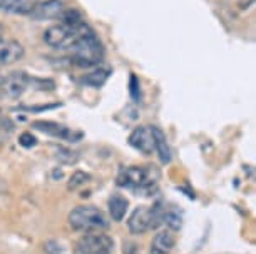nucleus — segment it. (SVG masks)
<instances>
[{
	"label": "nucleus",
	"mask_w": 256,
	"mask_h": 254,
	"mask_svg": "<svg viewBox=\"0 0 256 254\" xmlns=\"http://www.w3.org/2000/svg\"><path fill=\"white\" fill-rule=\"evenodd\" d=\"M72 52V62L82 69H89V67H98L102 62L104 57V47L100 44L99 37L96 35L94 30L88 23H84L79 28L74 44L70 47Z\"/></svg>",
	"instance_id": "1"
},
{
	"label": "nucleus",
	"mask_w": 256,
	"mask_h": 254,
	"mask_svg": "<svg viewBox=\"0 0 256 254\" xmlns=\"http://www.w3.org/2000/svg\"><path fill=\"white\" fill-rule=\"evenodd\" d=\"M69 224L80 233H99L109 226L106 214L94 206H77L69 213Z\"/></svg>",
	"instance_id": "2"
},
{
	"label": "nucleus",
	"mask_w": 256,
	"mask_h": 254,
	"mask_svg": "<svg viewBox=\"0 0 256 254\" xmlns=\"http://www.w3.org/2000/svg\"><path fill=\"white\" fill-rule=\"evenodd\" d=\"M118 186L128 188L134 193H141L142 196H149L156 189V179H152V172L148 167L131 166L119 172Z\"/></svg>",
	"instance_id": "3"
},
{
	"label": "nucleus",
	"mask_w": 256,
	"mask_h": 254,
	"mask_svg": "<svg viewBox=\"0 0 256 254\" xmlns=\"http://www.w3.org/2000/svg\"><path fill=\"white\" fill-rule=\"evenodd\" d=\"M162 224V206L156 204L152 208L149 206H139L131 213L128 219V228L132 234H142L149 229H156Z\"/></svg>",
	"instance_id": "4"
},
{
	"label": "nucleus",
	"mask_w": 256,
	"mask_h": 254,
	"mask_svg": "<svg viewBox=\"0 0 256 254\" xmlns=\"http://www.w3.org/2000/svg\"><path fill=\"white\" fill-rule=\"evenodd\" d=\"M114 241L102 233H86L76 243V254H112Z\"/></svg>",
	"instance_id": "5"
},
{
	"label": "nucleus",
	"mask_w": 256,
	"mask_h": 254,
	"mask_svg": "<svg viewBox=\"0 0 256 254\" xmlns=\"http://www.w3.org/2000/svg\"><path fill=\"white\" fill-rule=\"evenodd\" d=\"M84 23H80V25L76 27V28L67 27V25H64V23L50 25L49 28H46L44 30L42 39H44L46 44L49 47H52V49H69V47L74 44L77 33H79V28L84 25Z\"/></svg>",
	"instance_id": "6"
},
{
	"label": "nucleus",
	"mask_w": 256,
	"mask_h": 254,
	"mask_svg": "<svg viewBox=\"0 0 256 254\" xmlns=\"http://www.w3.org/2000/svg\"><path fill=\"white\" fill-rule=\"evenodd\" d=\"M30 85V77L26 72H10L0 77V97L16 100Z\"/></svg>",
	"instance_id": "7"
},
{
	"label": "nucleus",
	"mask_w": 256,
	"mask_h": 254,
	"mask_svg": "<svg viewBox=\"0 0 256 254\" xmlns=\"http://www.w3.org/2000/svg\"><path fill=\"white\" fill-rule=\"evenodd\" d=\"M32 127L44 134H49L52 137L64 139V141H69V142H77L82 137L80 132H74V131H70L69 127L62 126V124H57V122H52V121H36V122H32Z\"/></svg>",
	"instance_id": "8"
},
{
	"label": "nucleus",
	"mask_w": 256,
	"mask_h": 254,
	"mask_svg": "<svg viewBox=\"0 0 256 254\" xmlns=\"http://www.w3.org/2000/svg\"><path fill=\"white\" fill-rule=\"evenodd\" d=\"M129 146L142 154H152L154 152V136L151 126H139L129 136Z\"/></svg>",
	"instance_id": "9"
},
{
	"label": "nucleus",
	"mask_w": 256,
	"mask_h": 254,
	"mask_svg": "<svg viewBox=\"0 0 256 254\" xmlns=\"http://www.w3.org/2000/svg\"><path fill=\"white\" fill-rule=\"evenodd\" d=\"M64 12V3L60 0H44V2H37L32 12L28 13L32 20H50V18H59Z\"/></svg>",
	"instance_id": "10"
},
{
	"label": "nucleus",
	"mask_w": 256,
	"mask_h": 254,
	"mask_svg": "<svg viewBox=\"0 0 256 254\" xmlns=\"http://www.w3.org/2000/svg\"><path fill=\"white\" fill-rule=\"evenodd\" d=\"M26 55V49L18 40L0 39V65H12L22 60Z\"/></svg>",
	"instance_id": "11"
},
{
	"label": "nucleus",
	"mask_w": 256,
	"mask_h": 254,
	"mask_svg": "<svg viewBox=\"0 0 256 254\" xmlns=\"http://www.w3.org/2000/svg\"><path fill=\"white\" fill-rule=\"evenodd\" d=\"M176 246V234L171 229H162L159 231L151 241V254H171V251Z\"/></svg>",
	"instance_id": "12"
},
{
	"label": "nucleus",
	"mask_w": 256,
	"mask_h": 254,
	"mask_svg": "<svg viewBox=\"0 0 256 254\" xmlns=\"http://www.w3.org/2000/svg\"><path fill=\"white\" fill-rule=\"evenodd\" d=\"M151 129H152V136H154V151L158 152L162 164H169V162H171V147H169V144H168L166 134L156 126H151Z\"/></svg>",
	"instance_id": "13"
},
{
	"label": "nucleus",
	"mask_w": 256,
	"mask_h": 254,
	"mask_svg": "<svg viewBox=\"0 0 256 254\" xmlns=\"http://www.w3.org/2000/svg\"><path fill=\"white\" fill-rule=\"evenodd\" d=\"M108 208H109L110 219L116 223H119V221H122L126 213H128L129 201L120 194H112L108 201Z\"/></svg>",
	"instance_id": "14"
},
{
	"label": "nucleus",
	"mask_w": 256,
	"mask_h": 254,
	"mask_svg": "<svg viewBox=\"0 0 256 254\" xmlns=\"http://www.w3.org/2000/svg\"><path fill=\"white\" fill-rule=\"evenodd\" d=\"M162 224H166L168 229H171V231H178V229L181 228L182 224V216L181 213L178 211L176 206H162Z\"/></svg>",
	"instance_id": "15"
},
{
	"label": "nucleus",
	"mask_w": 256,
	"mask_h": 254,
	"mask_svg": "<svg viewBox=\"0 0 256 254\" xmlns=\"http://www.w3.org/2000/svg\"><path fill=\"white\" fill-rule=\"evenodd\" d=\"M109 75H110L109 69H106V67H98L96 70H92L90 74L86 75V77H84V84L90 85V87L99 89V87H102L106 82H108Z\"/></svg>",
	"instance_id": "16"
},
{
	"label": "nucleus",
	"mask_w": 256,
	"mask_h": 254,
	"mask_svg": "<svg viewBox=\"0 0 256 254\" xmlns=\"http://www.w3.org/2000/svg\"><path fill=\"white\" fill-rule=\"evenodd\" d=\"M38 0H14L10 13H17V15H28L32 12V8L36 7V3Z\"/></svg>",
	"instance_id": "17"
},
{
	"label": "nucleus",
	"mask_w": 256,
	"mask_h": 254,
	"mask_svg": "<svg viewBox=\"0 0 256 254\" xmlns=\"http://www.w3.org/2000/svg\"><path fill=\"white\" fill-rule=\"evenodd\" d=\"M89 179H90V176H89V174H86V172H82V171H76L74 174L70 176L69 184H67V189H69V191L79 189L80 186H84Z\"/></svg>",
	"instance_id": "18"
},
{
	"label": "nucleus",
	"mask_w": 256,
	"mask_h": 254,
	"mask_svg": "<svg viewBox=\"0 0 256 254\" xmlns=\"http://www.w3.org/2000/svg\"><path fill=\"white\" fill-rule=\"evenodd\" d=\"M12 131H14V124L8 121V119H4L0 116V144L10 136Z\"/></svg>",
	"instance_id": "19"
},
{
	"label": "nucleus",
	"mask_w": 256,
	"mask_h": 254,
	"mask_svg": "<svg viewBox=\"0 0 256 254\" xmlns=\"http://www.w3.org/2000/svg\"><path fill=\"white\" fill-rule=\"evenodd\" d=\"M76 152H72L69 149H64V147H57V159L67 162V164H70V162H76L77 161V156H74Z\"/></svg>",
	"instance_id": "20"
},
{
	"label": "nucleus",
	"mask_w": 256,
	"mask_h": 254,
	"mask_svg": "<svg viewBox=\"0 0 256 254\" xmlns=\"http://www.w3.org/2000/svg\"><path fill=\"white\" fill-rule=\"evenodd\" d=\"M18 144L24 147H34L37 144V139L34 137L30 132H24L20 134V137H18Z\"/></svg>",
	"instance_id": "21"
},
{
	"label": "nucleus",
	"mask_w": 256,
	"mask_h": 254,
	"mask_svg": "<svg viewBox=\"0 0 256 254\" xmlns=\"http://www.w3.org/2000/svg\"><path fill=\"white\" fill-rule=\"evenodd\" d=\"M129 90H131L132 99L138 102V100L141 99V89H139V80H138V77L134 74L131 75V89H129Z\"/></svg>",
	"instance_id": "22"
},
{
	"label": "nucleus",
	"mask_w": 256,
	"mask_h": 254,
	"mask_svg": "<svg viewBox=\"0 0 256 254\" xmlns=\"http://www.w3.org/2000/svg\"><path fill=\"white\" fill-rule=\"evenodd\" d=\"M124 254H141V253H139L138 244H134V243H124Z\"/></svg>",
	"instance_id": "23"
},
{
	"label": "nucleus",
	"mask_w": 256,
	"mask_h": 254,
	"mask_svg": "<svg viewBox=\"0 0 256 254\" xmlns=\"http://www.w3.org/2000/svg\"><path fill=\"white\" fill-rule=\"evenodd\" d=\"M12 3H14V0H0V12H8Z\"/></svg>",
	"instance_id": "24"
},
{
	"label": "nucleus",
	"mask_w": 256,
	"mask_h": 254,
	"mask_svg": "<svg viewBox=\"0 0 256 254\" xmlns=\"http://www.w3.org/2000/svg\"><path fill=\"white\" fill-rule=\"evenodd\" d=\"M254 3V0H238V5L241 10H246V8H250L251 5Z\"/></svg>",
	"instance_id": "25"
},
{
	"label": "nucleus",
	"mask_w": 256,
	"mask_h": 254,
	"mask_svg": "<svg viewBox=\"0 0 256 254\" xmlns=\"http://www.w3.org/2000/svg\"><path fill=\"white\" fill-rule=\"evenodd\" d=\"M4 35H6V27H4V23L0 22V39H4Z\"/></svg>",
	"instance_id": "26"
},
{
	"label": "nucleus",
	"mask_w": 256,
	"mask_h": 254,
	"mask_svg": "<svg viewBox=\"0 0 256 254\" xmlns=\"http://www.w3.org/2000/svg\"><path fill=\"white\" fill-rule=\"evenodd\" d=\"M0 116H2V109H0Z\"/></svg>",
	"instance_id": "27"
}]
</instances>
